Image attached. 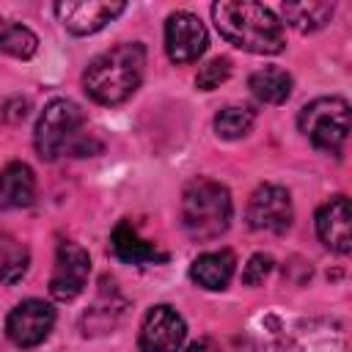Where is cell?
Wrapping results in <instances>:
<instances>
[{
	"mask_svg": "<svg viewBox=\"0 0 352 352\" xmlns=\"http://www.w3.org/2000/svg\"><path fill=\"white\" fill-rule=\"evenodd\" d=\"M88 275H91L88 250L82 245L72 242V239L58 242L55 267H52V275H50V294L55 300H60V302H69L85 289Z\"/></svg>",
	"mask_w": 352,
	"mask_h": 352,
	"instance_id": "cell-6",
	"label": "cell"
},
{
	"mask_svg": "<svg viewBox=\"0 0 352 352\" xmlns=\"http://www.w3.org/2000/svg\"><path fill=\"white\" fill-rule=\"evenodd\" d=\"M124 11H126V3H102V0H66V3H55V16L74 36L96 33L107 22L121 16Z\"/></svg>",
	"mask_w": 352,
	"mask_h": 352,
	"instance_id": "cell-11",
	"label": "cell"
},
{
	"mask_svg": "<svg viewBox=\"0 0 352 352\" xmlns=\"http://www.w3.org/2000/svg\"><path fill=\"white\" fill-rule=\"evenodd\" d=\"M187 336V324L182 314L170 305H154L146 311L140 336H138V349L140 352H179Z\"/></svg>",
	"mask_w": 352,
	"mask_h": 352,
	"instance_id": "cell-9",
	"label": "cell"
},
{
	"mask_svg": "<svg viewBox=\"0 0 352 352\" xmlns=\"http://www.w3.org/2000/svg\"><path fill=\"white\" fill-rule=\"evenodd\" d=\"M349 223H352V212L346 195H333L330 201H324L316 212V234L322 245L336 253H349L352 250Z\"/></svg>",
	"mask_w": 352,
	"mask_h": 352,
	"instance_id": "cell-13",
	"label": "cell"
},
{
	"mask_svg": "<svg viewBox=\"0 0 352 352\" xmlns=\"http://www.w3.org/2000/svg\"><path fill=\"white\" fill-rule=\"evenodd\" d=\"M28 261H30L28 250H25V248H16L11 256L3 258V264H0V280H3V283H16L19 278H25Z\"/></svg>",
	"mask_w": 352,
	"mask_h": 352,
	"instance_id": "cell-23",
	"label": "cell"
},
{
	"mask_svg": "<svg viewBox=\"0 0 352 352\" xmlns=\"http://www.w3.org/2000/svg\"><path fill=\"white\" fill-rule=\"evenodd\" d=\"M52 324H55V308L44 300L30 297L11 308L6 319V336L11 338V344L30 349V346H38L50 336Z\"/></svg>",
	"mask_w": 352,
	"mask_h": 352,
	"instance_id": "cell-8",
	"label": "cell"
},
{
	"mask_svg": "<svg viewBox=\"0 0 352 352\" xmlns=\"http://www.w3.org/2000/svg\"><path fill=\"white\" fill-rule=\"evenodd\" d=\"M36 50H38V36L30 28L11 22V19H0V52L25 60L36 55Z\"/></svg>",
	"mask_w": 352,
	"mask_h": 352,
	"instance_id": "cell-19",
	"label": "cell"
},
{
	"mask_svg": "<svg viewBox=\"0 0 352 352\" xmlns=\"http://www.w3.org/2000/svg\"><path fill=\"white\" fill-rule=\"evenodd\" d=\"M294 220L292 195L280 184H261L248 204V223L256 231L283 234Z\"/></svg>",
	"mask_w": 352,
	"mask_h": 352,
	"instance_id": "cell-10",
	"label": "cell"
},
{
	"mask_svg": "<svg viewBox=\"0 0 352 352\" xmlns=\"http://www.w3.org/2000/svg\"><path fill=\"white\" fill-rule=\"evenodd\" d=\"M36 198V176L25 162H8L0 168V209H22Z\"/></svg>",
	"mask_w": 352,
	"mask_h": 352,
	"instance_id": "cell-15",
	"label": "cell"
},
{
	"mask_svg": "<svg viewBox=\"0 0 352 352\" xmlns=\"http://www.w3.org/2000/svg\"><path fill=\"white\" fill-rule=\"evenodd\" d=\"M236 270V256L231 250H212V253H201L192 267H190V278L209 292H220L228 286V280L234 278Z\"/></svg>",
	"mask_w": 352,
	"mask_h": 352,
	"instance_id": "cell-16",
	"label": "cell"
},
{
	"mask_svg": "<svg viewBox=\"0 0 352 352\" xmlns=\"http://www.w3.org/2000/svg\"><path fill=\"white\" fill-rule=\"evenodd\" d=\"M231 74V60L228 58H212L209 63H204L195 74V85L201 91H214L220 82H226Z\"/></svg>",
	"mask_w": 352,
	"mask_h": 352,
	"instance_id": "cell-21",
	"label": "cell"
},
{
	"mask_svg": "<svg viewBox=\"0 0 352 352\" xmlns=\"http://www.w3.org/2000/svg\"><path fill=\"white\" fill-rule=\"evenodd\" d=\"M278 352H349V341L341 322L308 319L283 333Z\"/></svg>",
	"mask_w": 352,
	"mask_h": 352,
	"instance_id": "cell-7",
	"label": "cell"
},
{
	"mask_svg": "<svg viewBox=\"0 0 352 352\" xmlns=\"http://www.w3.org/2000/svg\"><path fill=\"white\" fill-rule=\"evenodd\" d=\"M270 272H272V256H267V253H253V256L248 258L245 270H242V283L258 286V283L267 280Z\"/></svg>",
	"mask_w": 352,
	"mask_h": 352,
	"instance_id": "cell-22",
	"label": "cell"
},
{
	"mask_svg": "<svg viewBox=\"0 0 352 352\" xmlns=\"http://www.w3.org/2000/svg\"><path fill=\"white\" fill-rule=\"evenodd\" d=\"M253 121H256V116L248 107H223L214 116V132L223 140H236L253 129Z\"/></svg>",
	"mask_w": 352,
	"mask_h": 352,
	"instance_id": "cell-20",
	"label": "cell"
},
{
	"mask_svg": "<svg viewBox=\"0 0 352 352\" xmlns=\"http://www.w3.org/2000/svg\"><path fill=\"white\" fill-rule=\"evenodd\" d=\"M110 250L124 264H135V267H143V264H165L168 261V253L160 250L154 242L143 239L129 220H121L113 228V234H110Z\"/></svg>",
	"mask_w": 352,
	"mask_h": 352,
	"instance_id": "cell-14",
	"label": "cell"
},
{
	"mask_svg": "<svg viewBox=\"0 0 352 352\" xmlns=\"http://www.w3.org/2000/svg\"><path fill=\"white\" fill-rule=\"evenodd\" d=\"M231 214H234V204L226 184L209 176H195L192 182L184 184L182 226L192 239L198 242L217 239L231 226Z\"/></svg>",
	"mask_w": 352,
	"mask_h": 352,
	"instance_id": "cell-4",
	"label": "cell"
},
{
	"mask_svg": "<svg viewBox=\"0 0 352 352\" xmlns=\"http://www.w3.org/2000/svg\"><path fill=\"white\" fill-rule=\"evenodd\" d=\"M212 19L220 30V36L256 55H275L286 47L283 22L261 3L250 0H223L212 6Z\"/></svg>",
	"mask_w": 352,
	"mask_h": 352,
	"instance_id": "cell-1",
	"label": "cell"
},
{
	"mask_svg": "<svg viewBox=\"0 0 352 352\" xmlns=\"http://www.w3.org/2000/svg\"><path fill=\"white\" fill-rule=\"evenodd\" d=\"M82 124L85 116L80 104H74L72 99H52L36 121V132H33L36 151L44 160H58L60 154L88 157L91 151H99L102 146L82 132Z\"/></svg>",
	"mask_w": 352,
	"mask_h": 352,
	"instance_id": "cell-3",
	"label": "cell"
},
{
	"mask_svg": "<svg viewBox=\"0 0 352 352\" xmlns=\"http://www.w3.org/2000/svg\"><path fill=\"white\" fill-rule=\"evenodd\" d=\"M300 132L322 151L338 154L349 138V102L341 96H319L300 110Z\"/></svg>",
	"mask_w": 352,
	"mask_h": 352,
	"instance_id": "cell-5",
	"label": "cell"
},
{
	"mask_svg": "<svg viewBox=\"0 0 352 352\" xmlns=\"http://www.w3.org/2000/svg\"><path fill=\"white\" fill-rule=\"evenodd\" d=\"M143 69H146V47L138 41L118 44L88 63L82 74L85 94L99 104H121L138 91L143 80Z\"/></svg>",
	"mask_w": 352,
	"mask_h": 352,
	"instance_id": "cell-2",
	"label": "cell"
},
{
	"mask_svg": "<svg viewBox=\"0 0 352 352\" xmlns=\"http://www.w3.org/2000/svg\"><path fill=\"white\" fill-rule=\"evenodd\" d=\"M253 96L264 104H283L289 96H292V74L280 66H264L258 72L250 74L248 80Z\"/></svg>",
	"mask_w": 352,
	"mask_h": 352,
	"instance_id": "cell-17",
	"label": "cell"
},
{
	"mask_svg": "<svg viewBox=\"0 0 352 352\" xmlns=\"http://www.w3.org/2000/svg\"><path fill=\"white\" fill-rule=\"evenodd\" d=\"M184 352H220L212 341H195V344H190Z\"/></svg>",
	"mask_w": 352,
	"mask_h": 352,
	"instance_id": "cell-24",
	"label": "cell"
},
{
	"mask_svg": "<svg viewBox=\"0 0 352 352\" xmlns=\"http://www.w3.org/2000/svg\"><path fill=\"white\" fill-rule=\"evenodd\" d=\"M165 50L173 63H192L206 50V28L190 11H176L165 22Z\"/></svg>",
	"mask_w": 352,
	"mask_h": 352,
	"instance_id": "cell-12",
	"label": "cell"
},
{
	"mask_svg": "<svg viewBox=\"0 0 352 352\" xmlns=\"http://www.w3.org/2000/svg\"><path fill=\"white\" fill-rule=\"evenodd\" d=\"M283 16H286V22L294 28V30H300V33H314V30H319V28H324L327 22H330V16H333V11H336V6L333 3H283Z\"/></svg>",
	"mask_w": 352,
	"mask_h": 352,
	"instance_id": "cell-18",
	"label": "cell"
}]
</instances>
